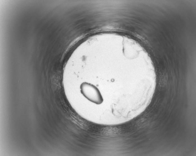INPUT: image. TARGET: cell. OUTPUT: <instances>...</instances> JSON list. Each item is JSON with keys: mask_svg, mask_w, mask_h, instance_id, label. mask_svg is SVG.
Here are the masks:
<instances>
[{"mask_svg": "<svg viewBox=\"0 0 196 156\" xmlns=\"http://www.w3.org/2000/svg\"><path fill=\"white\" fill-rule=\"evenodd\" d=\"M80 92L88 100L96 105L101 104L104 99L99 89L95 85L87 82H83L80 86Z\"/></svg>", "mask_w": 196, "mask_h": 156, "instance_id": "6da1fadb", "label": "cell"}]
</instances>
